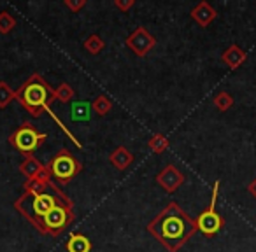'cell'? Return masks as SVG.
I'll use <instances>...</instances> for the list:
<instances>
[{
  "label": "cell",
  "instance_id": "obj_15",
  "mask_svg": "<svg viewBox=\"0 0 256 252\" xmlns=\"http://www.w3.org/2000/svg\"><path fill=\"white\" fill-rule=\"evenodd\" d=\"M110 109H112V102H110V98H107L106 95L96 96V98L92 102V110L100 117L106 116V114H109Z\"/></svg>",
  "mask_w": 256,
  "mask_h": 252
},
{
  "label": "cell",
  "instance_id": "obj_13",
  "mask_svg": "<svg viewBox=\"0 0 256 252\" xmlns=\"http://www.w3.org/2000/svg\"><path fill=\"white\" fill-rule=\"evenodd\" d=\"M65 247L67 252H92V242L82 233H70Z\"/></svg>",
  "mask_w": 256,
  "mask_h": 252
},
{
  "label": "cell",
  "instance_id": "obj_8",
  "mask_svg": "<svg viewBox=\"0 0 256 252\" xmlns=\"http://www.w3.org/2000/svg\"><path fill=\"white\" fill-rule=\"evenodd\" d=\"M126 46L137 54V56H146L154 46H156V39L148 32L144 26H139V28L134 30L130 35L126 37Z\"/></svg>",
  "mask_w": 256,
  "mask_h": 252
},
{
  "label": "cell",
  "instance_id": "obj_7",
  "mask_svg": "<svg viewBox=\"0 0 256 252\" xmlns=\"http://www.w3.org/2000/svg\"><path fill=\"white\" fill-rule=\"evenodd\" d=\"M218 193H220V181H216L212 186V196H210L209 207H207V209L204 210L198 217H196V228H198L206 237H212V235H216L224 224L223 217L216 212Z\"/></svg>",
  "mask_w": 256,
  "mask_h": 252
},
{
  "label": "cell",
  "instance_id": "obj_24",
  "mask_svg": "<svg viewBox=\"0 0 256 252\" xmlns=\"http://www.w3.org/2000/svg\"><path fill=\"white\" fill-rule=\"evenodd\" d=\"M114 5H116L120 11L126 12V11H130L134 5H136V2H134V0H114Z\"/></svg>",
  "mask_w": 256,
  "mask_h": 252
},
{
  "label": "cell",
  "instance_id": "obj_23",
  "mask_svg": "<svg viewBox=\"0 0 256 252\" xmlns=\"http://www.w3.org/2000/svg\"><path fill=\"white\" fill-rule=\"evenodd\" d=\"M64 4H65V7H67L68 11L78 12V11H81V9L86 5V0H65Z\"/></svg>",
  "mask_w": 256,
  "mask_h": 252
},
{
  "label": "cell",
  "instance_id": "obj_19",
  "mask_svg": "<svg viewBox=\"0 0 256 252\" xmlns=\"http://www.w3.org/2000/svg\"><path fill=\"white\" fill-rule=\"evenodd\" d=\"M214 107H216L218 110H221V112H226V110H230L232 107H234V96L226 91L218 93V95L214 96Z\"/></svg>",
  "mask_w": 256,
  "mask_h": 252
},
{
  "label": "cell",
  "instance_id": "obj_6",
  "mask_svg": "<svg viewBox=\"0 0 256 252\" xmlns=\"http://www.w3.org/2000/svg\"><path fill=\"white\" fill-rule=\"evenodd\" d=\"M76 219L74 209L67 205H58L54 207L51 212H48L40 221V233L51 235V237H58L62 235Z\"/></svg>",
  "mask_w": 256,
  "mask_h": 252
},
{
  "label": "cell",
  "instance_id": "obj_3",
  "mask_svg": "<svg viewBox=\"0 0 256 252\" xmlns=\"http://www.w3.org/2000/svg\"><path fill=\"white\" fill-rule=\"evenodd\" d=\"M58 205H67L74 209V202L58 188L54 182H51L50 189L42 195H34V193H23L14 202V209L32 224L36 230H40V221L48 212Z\"/></svg>",
  "mask_w": 256,
  "mask_h": 252
},
{
  "label": "cell",
  "instance_id": "obj_5",
  "mask_svg": "<svg viewBox=\"0 0 256 252\" xmlns=\"http://www.w3.org/2000/svg\"><path fill=\"white\" fill-rule=\"evenodd\" d=\"M48 139L46 133L37 132V128L32 123H23L18 130L11 133L9 137V144L14 147L16 151H20L22 154H32L34 151H37L42 142Z\"/></svg>",
  "mask_w": 256,
  "mask_h": 252
},
{
  "label": "cell",
  "instance_id": "obj_20",
  "mask_svg": "<svg viewBox=\"0 0 256 252\" xmlns=\"http://www.w3.org/2000/svg\"><path fill=\"white\" fill-rule=\"evenodd\" d=\"M12 100H16V91L6 81H0V109H6Z\"/></svg>",
  "mask_w": 256,
  "mask_h": 252
},
{
  "label": "cell",
  "instance_id": "obj_17",
  "mask_svg": "<svg viewBox=\"0 0 256 252\" xmlns=\"http://www.w3.org/2000/svg\"><path fill=\"white\" fill-rule=\"evenodd\" d=\"M148 147H150L154 154H162L168 149V139L165 135H162V133H154L150 139V142H148Z\"/></svg>",
  "mask_w": 256,
  "mask_h": 252
},
{
  "label": "cell",
  "instance_id": "obj_11",
  "mask_svg": "<svg viewBox=\"0 0 256 252\" xmlns=\"http://www.w3.org/2000/svg\"><path fill=\"white\" fill-rule=\"evenodd\" d=\"M221 60H223V63L228 65L232 70H235V68H238L242 63H246L248 54H246V51H242L237 44H232V46L221 54Z\"/></svg>",
  "mask_w": 256,
  "mask_h": 252
},
{
  "label": "cell",
  "instance_id": "obj_10",
  "mask_svg": "<svg viewBox=\"0 0 256 252\" xmlns=\"http://www.w3.org/2000/svg\"><path fill=\"white\" fill-rule=\"evenodd\" d=\"M190 16L193 18V21L198 23L202 28H206V26H209L210 23L216 19L218 12H216V9L209 4V2H198V4L192 9Z\"/></svg>",
  "mask_w": 256,
  "mask_h": 252
},
{
  "label": "cell",
  "instance_id": "obj_22",
  "mask_svg": "<svg viewBox=\"0 0 256 252\" xmlns=\"http://www.w3.org/2000/svg\"><path fill=\"white\" fill-rule=\"evenodd\" d=\"M90 103L78 102L72 105V119L74 121H86L90 117Z\"/></svg>",
  "mask_w": 256,
  "mask_h": 252
},
{
  "label": "cell",
  "instance_id": "obj_21",
  "mask_svg": "<svg viewBox=\"0 0 256 252\" xmlns=\"http://www.w3.org/2000/svg\"><path fill=\"white\" fill-rule=\"evenodd\" d=\"M16 26V19L12 14H9L8 11H2L0 12V33L2 35H8L14 30Z\"/></svg>",
  "mask_w": 256,
  "mask_h": 252
},
{
  "label": "cell",
  "instance_id": "obj_2",
  "mask_svg": "<svg viewBox=\"0 0 256 252\" xmlns=\"http://www.w3.org/2000/svg\"><path fill=\"white\" fill-rule=\"evenodd\" d=\"M16 100L20 102V105L23 109H26V112L32 117H40L42 112H50V116L56 121V124L70 137V140L76 144L78 147H82L81 142L76 139L70 133V130L67 126H64L60 119L54 116V112L51 110V103L54 102V88H51V84L42 77L40 74H32L16 91Z\"/></svg>",
  "mask_w": 256,
  "mask_h": 252
},
{
  "label": "cell",
  "instance_id": "obj_9",
  "mask_svg": "<svg viewBox=\"0 0 256 252\" xmlns=\"http://www.w3.org/2000/svg\"><path fill=\"white\" fill-rule=\"evenodd\" d=\"M156 182L164 191L167 193H174L184 182V175L179 170L176 165H167L165 168H162V172L156 175Z\"/></svg>",
  "mask_w": 256,
  "mask_h": 252
},
{
  "label": "cell",
  "instance_id": "obj_16",
  "mask_svg": "<svg viewBox=\"0 0 256 252\" xmlns=\"http://www.w3.org/2000/svg\"><path fill=\"white\" fill-rule=\"evenodd\" d=\"M82 46H84V49L88 51L90 54H98V53H102V51H104L106 42H104V39L100 35L93 33V35L86 37V40L82 42Z\"/></svg>",
  "mask_w": 256,
  "mask_h": 252
},
{
  "label": "cell",
  "instance_id": "obj_4",
  "mask_svg": "<svg viewBox=\"0 0 256 252\" xmlns=\"http://www.w3.org/2000/svg\"><path fill=\"white\" fill-rule=\"evenodd\" d=\"M46 168L50 170L51 179L67 184L68 181H72V179L82 170V165L78 158L72 156L70 151L60 149L56 154H54V158L50 160V163L46 165Z\"/></svg>",
  "mask_w": 256,
  "mask_h": 252
},
{
  "label": "cell",
  "instance_id": "obj_12",
  "mask_svg": "<svg viewBox=\"0 0 256 252\" xmlns=\"http://www.w3.org/2000/svg\"><path fill=\"white\" fill-rule=\"evenodd\" d=\"M109 161L112 167L118 168V170H126V168L134 163V154L130 153L126 147L120 146L109 154Z\"/></svg>",
  "mask_w": 256,
  "mask_h": 252
},
{
  "label": "cell",
  "instance_id": "obj_1",
  "mask_svg": "<svg viewBox=\"0 0 256 252\" xmlns=\"http://www.w3.org/2000/svg\"><path fill=\"white\" fill-rule=\"evenodd\" d=\"M196 221L192 219L176 202H170L150 224L148 231L167 249L178 252L195 235Z\"/></svg>",
  "mask_w": 256,
  "mask_h": 252
},
{
  "label": "cell",
  "instance_id": "obj_18",
  "mask_svg": "<svg viewBox=\"0 0 256 252\" xmlns=\"http://www.w3.org/2000/svg\"><path fill=\"white\" fill-rule=\"evenodd\" d=\"M54 98H56L58 102H62V103H68V102H72V100L76 98V91L67 84V82H62V84L54 89Z\"/></svg>",
  "mask_w": 256,
  "mask_h": 252
},
{
  "label": "cell",
  "instance_id": "obj_14",
  "mask_svg": "<svg viewBox=\"0 0 256 252\" xmlns=\"http://www.w3.org/2000/svg\"><path fill=\"white\" fill-rule=\"evenodd\" d=\"M44 167H46V165L40 163L34 154H26L23 163L20 165V172H22L26 179H34L37 174H40V172L44 170Z\"/></svg>",
  "mask_w": 256,
  "mask_h": 252
}]
</instances>
